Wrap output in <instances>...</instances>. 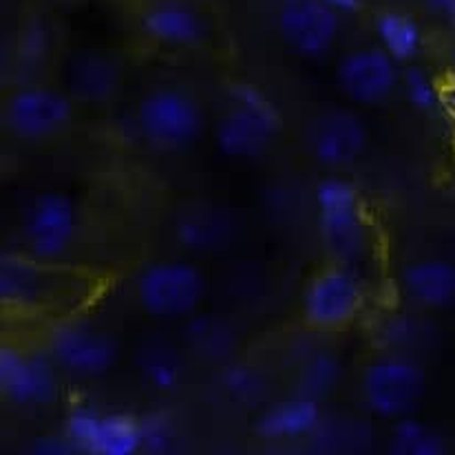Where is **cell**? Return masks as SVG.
I'll return each instance as SVG.
<instances>
[{
	"instance_id": "cell-1",
	"label": "cell",
	"mask_w": 455,
	"mask_h": 455,
	"mask_svg": "<svg viewBox=\"0 0 455 455\" xmlns=\"http://www.w3.org/2000/svg\"><path fill=\"white\" fill-rule=\"evenodd\" d=\"M323 243L340 266H356L370 252V230L361 197L349 181L330 177L316 188Z\"/></svg>"
},
{
	"instance_id": "cell-2",
	"label": "cell",
	"mask_w": 455,
	"mask_h": 455,
	"mask_svg": "<svg viewBox=\"0 0 455 455\" xmlns=\"http://www.w3.org/2000/svg\"><path fill=\"white\" fill-rule=\"evenodd\" d=\"M230 98L232 107L217 122V147L232 159L259 157L279 138V111L252 84H235Z\"/></svg>"
},
{
	"instance_id": "cell-3",
	"label": "cell",
	"mask_w": 455,
	"mask_h": 455,
	"mask_svg": "<svg viewBox=\"0 0 455 455\" xmlns=\"http://www.w3.org/2000/svg\"><path fill=\"white\" fill-rule=\"evenodd\" d=\"M206 126L202 107L190 93L172 86L155 89L138 107L140 135L159 151L193 147Z\"/></svg>"
},
{
	"instance_id": "cell-4",
	"label": "cell",
	"mask_w": 455,
	"mask_h": 455,
	"mask_svg": "<svg viewBox=\"0 0 455 455\" xmlns=\"http://www.w3.org/2000/svg\"><path fill=\"white\" fill-rule=\"evenodd\" d=\"M365 404L385 420L411 416L427 391L425 370L403 354L370 363L361 380Z\"/></svg>"
},
{
	"instance_id": "cell-5",
	"label": "cell",
	"mask_w": 455,
	"mask_h": 455,
	"mask_svg": "<svg viewBox=\"0 0 455 455\" xmlns=\"http://www.w3.org/2000/svg\"><path fill=\"white\" fill-rule=\"evenodd\" d=\"M206 299V276L186 261H159L138 279V301L155 318H186Z\"/></svg>"
},
{
	"instance_id": "cell-6",
	"label": "cell",
	"mask_w": 455,
	"mask_h": 455,
	"mask_svg": "<svg viewBox=\"0 0 455 455\" xmlns=\"http://www.w3.org/2000/svg\"><path fill=\"white\" fill-rule=\"evenodd\" d=\"M365 303L363 283L349 266L325 267L307 283L303 294V316L316 330L347 327Z\"/></svg>"
},
{
	"instance_id": "cell-7",
	"label": "cell",
	"mask_w": 455,
	"mask_h": 455,
	"mask_svg": "<svg viewBox=\"0 0 455 455\" xmlns=\"http://www.w3.org/2000/svg\"><path fill=\"white\" fill-rule=\"evenodd\" d=\"M49 356L77 379H100L116 367V339L89 323H62L49 334Z\"/></svg>"
},
{
	"instance_id": "cell-8",
	"label": "cell",
	"mask_w": 455,
	"mask_h": 455,
	"mask_svg": "<svg viewBox=\"0 0 455 455\" xmlns=\"http://www.w3.org/2000/svg\"><path fill=\"white\" fill-rule=\"evenodd\" d=\"M65 435L80 453L135 455L142 451V420L124 413H102L84 404L69 413Z\"/></svg>"
},
{
	"instance_id": "cell-9",
	"label": "cell",
	"mask_w": 455,
	"mask_h": 455,
	"mask_svg": "<svg viewBox=\"0 0 455 455\" xmlns=\"http://www.w3.org/2000/svg\"><path fill=\"white\" fill-rule=\"evenodd\" d=\"M77 232V211L71 197L44 193L29 204L22 217V236L40 261H56L69 252Z\"/></svg>"
},
{
	"instance_id": "cell-10",
	"label": "cell",
	"mask_w": 455,
	"mask_h": 455,
	"mask_svg": "<svg viewBox=\"0 0 455 455\" xmlns=\"http://www.w3.org/2000/svg\"><path fill=\"white\" fill-rule=\"evenodd\" d=\"M74 104L62 91L49 86H27L4 104L9 131L22 140H49L69 129Z\"/></svg>"
},
{
	"instance_id": "cell-11",
	"label": "cell",
	"mask_w": 455,
	"mask_h": 455,
	"mask_svg": "<svg viewBox=\"0 0 455 455\" xmlns=\"http://www.w3.org/2000/svg\"><path fill=\"white\" fill-rule=\"evenodd\" d=\"M279 34L297 56H327L340 34V13L323 0H283L279 9Z\"/></svg>"
},
{
	"instance_id": "cell-12",
	"label": "cell",
	"mask_w": 455,
	"mask_h": 455,
	"mask_svg": "<svg viewBox=\"0 0 455 455\" xmlns=\"http://www.w3.org/2000/svg\"><path fill=\"white\" fill-rule=\"evenodd\" d=\"M0 389L20 407H47L58 400L60 380L56 363L43 354H25L3 347L0 352Z\"/></svg>"
},
{
	"instance_id": "cell-13",
	"label": "cell",
	"mask_w": 455,
	"mask_h": 455,
	"mask_svg": "<svg viewBox=\"0 0 455 455\" xmlns=\"http://www.w3.org/2000/svg\"><path fill=\"white\" fill-rule=\"evenodd\" d=\"M400 62H395L385 49H356L340 60L339 86L352 102L371 107L394 95L400 84Z\"/></svg>"
},
{
	"instance_id": "cell-14",
	"label": "cell",
	"mask_w": 455,
	"mask_h": 455,
	"mask_svg": "<svg viewBox=\"0 0 455 455\" xmlns=\"http://www.w3.org/2000/svg\"><path fill=\"white\" fill-rule=\"evenodd\" d=\"M370 142L365 120L352 111L334 108L312 122L307 135L309 151L323 166L345 168L356 164Z\"/></svg>"
},
{
	"instance_id": "cell-15",
	"label": "cell",
	"mask_w": 455,
	"mask_h": 455,
	"mask_svg": "<svg viewBox=\"0 0 455 455\" xmlns=\"http://www.w3.org/2000/svg\"><path fill=\"white\" fill-rule=\"evenodd\" d=\"M400 292L409 303L425 309H449L455 305V263L422 259L400 272Z\"/></svg>"
},
{
	"instance_id": "cell-16",
	"label": "cell",
	"mask_w": 455,
	"mask_h": 455,
	"mask_svg": "<svg viewBox=\"0 0 455 455\" xmlns=\"http://www.w3.org/2000/svg\"><path fill=\"white\" fill-rule=\"evenodd\" d=\"M142 27L151 38L168 47H195L206 38V25L193 7L175 0L153 4L142 18Z\"/></svg>"
},
{
	"instance_id": "cell-17",
	"label": "cell",
	"mask_w": 455,
	"mask_h": 455,
	"mask_svg": "<svg viewBox=\"0 0 455 455\" xmlns=\"http://www.w3.org/2000/svg\"><path fill=\"white\" fill-rule=\"evenodd\" d=\"M321 425V409L314 398L297 395L267 409L257 429L267 440H299L309 435Z\"/></svg>"
},
{
	"instance_id": "cell-18",
	"label": "cell",
	"mask_w": 455,
	"mask_h": 455,
	"mask_svg": "<svg viewBox=\"0 0 455 455\" xmlns=\"http://www.w3.org/2000/svg\"><path fill=\"white\" fill-rule=\"evenodd\" d=\"M376 36L380 47L395 62H411L422 49V29L416 18L403 12H385L376 18Z\"/></svg>"
},
{
	"instance_id": "cell-19",
	"label": "cell",
	"mask_w": 455,
	"mask_h": 455,
	"mask_svg": "<svg viewBox=\"0 0 455 455\" xmlns=\"http://www.w3.org/2000/svg\"><path fill=\"white\" fill-rule=\"evenodd\" d=\"M36 263L22 257H3L0 266V297L16 307H31L43 294V275Z\"/></svg>"
},
{
	"instance_id": "cell-20",
	"label": "cell",
	"mask_w": 455,
	"mask_h": 455,
	"mask_svg": "<svg viewBox=\"0 0 455 455\" xmlns=\"http://www.w3.org/2000/svg\"><path fill=\"white\" fill-rule=\"evenodd\" d=\"M69 80L77 98L89 100V102H102V100L111 98L113 91L117 89L120 76L108 58L91 56L77 58L69 71Z\"/></svg>"
},
{
	"instance_id": "cell-21",
	"label": "cell",
	"mask_w": 455,
	"mask_h": 455,
	"mask_svg": "<svg viewBox=\"0 0 455 455\" xmlns=\"http://www.w3.org/2000/svg\"><path fill=\"white\" fill-rule=\"evenodd\" d=\"M389 447L398 455H440L444 453V440L425 422L407 416L395 420Z\"/></svg>"
},
{
	"instance_id": "cell-22",
	"label": "cell",
	"mask_w": 455,
	"mask_h": 455,
	"mask_svg": "<svg viewBox=\"0 0 455 455\" xmlns=\"http://www.w3.org/2000/svg\"><path fill=\"white\" fill-rule=\"evenodd\" d=\"M340 374H343V363L336 356L334 352H323L312 354V356L305 361L301 374H299V389L301 395L307 398H323V395L330 394L336 385H339Z\"/></svg>"
},
{
	"instance_id": "cell-23",
	"label": "cell",
	"mask_w": 455,
	"mask_h": 455,
	"mask_svg": "<svg viewBox=\"0 0 455 455\" xmlns=\"http://www.w3.org/2000/svg\"><path fill=\"white\" fill-rule=\"evenodd\" d=\"M400 86H403L407 102L411 104L416 111L434 113L444 107V93L440 91V86L435 84V80L431 77L429 71H425L422 67H407V69L403 71V76H400Z\"/></svg>"
},
{
	"instance_id": "cell-24",
	"label": "cell",
	"mask_w": 455,
	"mask_h": 455,
	"mask_svg": "<svg viewBox=\"0 0 455 455\" xmlns=\"http://www.w3.org/2000/svg\"><path fill=\"white\" fill-rule=\"evenodd\" d=\"M142 376L153 389L171 391L181 379V365L175 354L166 349H153L142 361Z\"/></svg>"
},
{
	"instance_id": "cell-25",
	"label": "cell",
	"mask_w": 455,
	"mask_h": 455,
	"mask_svg": "<svg viewBox=\"0 0 455 455\" xmlns=\"http://www.w3.org/2000/svg\"><path fill=\"white\" fill-rule=\"evenodd\" d=\"M224 387L232 398L250 403V400H257L259 395L263 394V389H266V379H263L257 370H252V367L236 365L226 371Z\"/></svg>"
},
{
	"instance_id": "cell-26",
	"label": "cell",
	"mask_w": 455,
	"mask_h": 455,
	"mask_svg": "<svg viewBox=\"0 0 455 455\" xmlns=\"http://www.w3.org/2000/svg\"><path fill=\"white\" fill-rule=\"evenodd\" d=\"M172 444H175V435L166 418L153 416L142 420V451L168 453Z\"/></svg>"
},
{
	"instance_id": "cell-27",
	"label": "cell",
	"mask_w": 455,
	"mask_h": 455,
	"mask_svg": "<svg viewBox=\"0 0 455 455\" xmlns=\"http://www.w3.org/2000/svg\"><path fill=\"white\" fill-rule=\"evenodd\" d=\"M220 235L221 232L212 228L208 220H204V224L202 221H188V224H181L180 228L181 241L190 248H211Z\"/></svg>"
},
{
	"instance_id": "cell-28",
	"label": "cell",
	"mask_w": 455,
	"mask_h": 455,
	"mask_svg": "<svg viewBox=\"0 0 455 455\" xmlns=\"http://www.w3.org/2000/svg\"><path fill=\"white\" fill-rule=\"evenodd\" d=\"M31 451L40 455H67L74 453L76 447L71 444V440L67 438H56V435H47V438H40L31 444Z\"/></svg>"
},
{
	"instance_id": "cell-29",
	"label": "cell",
	"mask_w": 455,
	"mask_h": 455,
	"mask_svg": "<svg viewBox=\"0 0 455 455\" xmlns=\"http://www.w3.org/2000/svg\"><path fill=\"white\" fill-rule=\"evenodd\" d=\"M427 4L455 27V0H427Z\"/></svg>"
},
{
	"instance_id": "cell-30",
	"label": "cell",
	"mask_w": 455,
	"mask_h": 455,
	"mask_svg": "<svg viewBox=\"0 0 455 455\" xmlns=\"http://www.w3.org/2000/svg\"><path fill=\"white\" fill-rule=\"evenodd\" d=\"M325 4H330L331 9H336L339 13H354L361 7V0H323Z\"/></svg>"
},
{
	"instance_id": "cell-31",
	"label": "cell",
	"mask_w": 455,
	"mask_h": 455,
	"mask_svg": "<svg viewBox=\"0 0 455 455\" xmlns=\"http://www.w3.org/2000/svg\"><path fill=\"white\" fill-rule=\"evenodd\" d=\"M444 107L449 108V111L455 116V82L451 86H449L447 91H444Z\"/></svg>"
},
{
	"instance_id": "cell-32",
	"label": "cell",
	"mask_w": 455,
	"mask_h": 455,
	"mask_svg": "<svg viewBox=\"0 0 455 455\" xmlns=\"http://www.w3.org/2000/svg\"><path fill=\"white\" fill-rule=\"evenodd\" d=\"M453 82H455V69H453Z\"/></svg>"
}]
</instances>
